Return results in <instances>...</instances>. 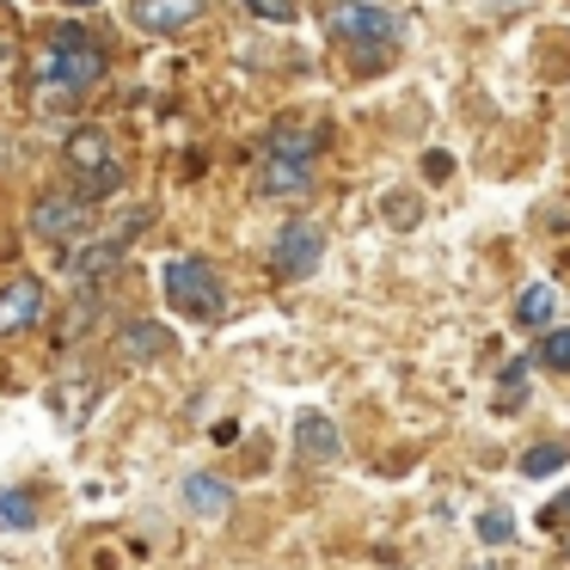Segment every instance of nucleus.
Instances as JSON below:
<instances>
[{
	"label": "nucleus",
	"instance_id": "obj_1",
	"mask_svg": "<svg viewBox=\"0 0 570 570\" xmlns=\"http://www.w3.org/2000/svg\"><path fill=\"white\" fill-rule=\"evenodd\" d=\"M38 80H43V92H62V99L99 87L105 80V43L92 38L87 26H56L50 43H43V56H38Z\"/></svg>",
	"mask_w": 570,
	"mask_h": 570
},
{
	"label": "nucleus",
	"instance_id": "obj_2",
	"mask_svg": "<svg viewBox=\"0 0 570 570\" xmlns=\"http://www.w3.org/2000/svg\"><path fill=\"white\" fill-rule=\"evenodd\" d=\"M313 154H320V129L313 124H295V117L276 124L264 154H258V190L264 197H295V190H307Z\"/></svg>",
	"mask_w": 570,
	"mask_h": 570
},
{
	"label": "nucleus",
	"instance_id": "obj_3",
	"mask_svg": "<svg viewBox=\"0 0 570 570\" xmlns=\"http://www.w3.org/2000/svg\"><path fill=\"white\" fill-rule=\"evenodd\" d=\"M325 26H332V38L350 50V62L362 56L368 68H386L399 50V38H405V26H399L386 7H368V0H337Z\"/></svg>",
	"mask_w": 570,
	"mask_h": 570
},
{
	"label": "nucleus",
	"instance_id": "obj_4",
	"mask_svg": "<svg viewBox=\"0 0 570 570\" xmlns=\"http://www.w3.org/2000/svg\"><path fill=\"white\" fill-rule=\"evenodd\" d=\"M160 288H166V301H173L185 320H215L222 313V276L209 271V258H166V271H160Z\"/></svg>",
	"mask_w": 570,
	"mask_h": 570
},
{
	"label": "nucleus",
	"instance_id": "obj_5",
	"mask_svg": "<svg viewBox=\"0 0 570 570\" xmlns=\"http://www.w3.org/2000/svg\"><path fill=\"white\" fill-rule=\"evenodd\" d=\"M68 166H75V178H80V197H111L117 185H124V166H117V148H111V136L105 129H75L68 136Z\"/></svg>",
	"mask_w": 570,
	"mask_h": 570
},
{
	"label": "nucleus",
	"instance_id": "obj_6",
	"mask_svg": "<svg viewBox=\"0 0 570 570\" xmlns=\"http://www.w3.org/2000/svg\"><path fill=\"white\" fill-rule=\"evenodd\" d=\"M31 227H38V239H50V246H80L92 227V203L87 197H38V209H31Z\"/></svg>",
	"mask_w": 570,
	"mask_h": 570
},
{
	"label": "nucleus",
	"instance_id": "obj_7",
	"mask_svg": "<svg viewBox=\"0 0 570 570\" xmlns=\"http://www.w3.org/2000/svg\"><path fill=\"white\" fill-rule=\"evenodd\" d=\"M320 258H325V234L313 222H288L283 234H276V276L283 283H301V276H313L320 271Z\"/></svg>",
	"mask_w": 570,
	"mask_h": 570
},
{
	"label": "nucleus",
	"instance_id": "obj_8",
	"mask_svg": "<svg viewBox=\"0 0 570 570\" xmlns=\"http://www.w3.org/2000/svg\"><path fill=\"white\" fill-rule=\"evenodd\" d=\"M43 320V283L38 276H13L0 288V337H26Z\"/></svg>",
	"mask_w": 570,
	"mask_h": 570
},
{
	"label": "nucleus",
	"instance_id": "obj_9",
	"mask_svg": "<svg viewBox=\"0 0 570 570\" xmlns=\"http://www.w3.org/2000/svg\"><path fill=\"white\" fill-rule=\"evenodd\" d=\"M197 19H203V0H136V26L141 31H160V38L190 31Z\"/></svg>",
	"mask_w": 570,
	"mask_h": 570
},
{
	"label": "nucleus",
	"instance_id": "obj_10",
	"mask_svg": "<svg viewBox=\"0 0 570 570\" xmlns=\"http://www.w3.org/2000/svg\"><path fill=\"white\" fill-rule=\"evenodd\" d=\"M295 442H301V454H313V460H337L344 435H337V423L325 417V411H301V417H295Z\"/></svg>",
	"mask_w": 570,
	"mask_h": 570
},
{
	"label": "nucleus",
	"instance_id": "obj_11",
	"mask_svg": "<svg viewBox=\"0 0 570 570\" xmlns=\"http://www.w3.org/2000/svg\"><path fill=\"white\" fill-rule=\"evenodd\" d=\"M515 320L533 325V332H552V320H558V288H552V283H528V288H521V301H515Z\"/></svg>",
	"mask_w": 570,
	"mask_h": 570
},
{
	"label": "nucleus",
	"instance_id": "obj_12",
	"mask_svg": "<svg viewBox=\"0 0 570 570\" xmlns=\"http://www.w3.org/2000/svg\"><path fill=\"white\" fill-rule=\"evenodd\" d=\"M227 497H234V491H227V479H209V472H190V479H185V503H190V515H227Z\"/></svg>",
	"mask_w": 570,
	"mask_h": 570
},
{
	"label": "nucleus",
	"instance_id": "obj_13",
	"mask_svg": "<svg viewBox=\"0 0 570 570\" xmlns=\"http://www.w3.org/2000/svg\"><path fill=\"white\" fill-rule=\"evenodd\" d=\"M124 350L129 356H166V350H173V332L154 325V320H136V325H124Z\"/></svg>",
	"mask_w": 570,
	"mask_h": 570
},
{
	"label": "nucleus",
	"instance_id": "obj_14",
	"mask_svg": "<svg viewBox=\"0 0 570 570\" xmlns=\"http://www.w3.org/2000/svg\"><path fill=\"white\" fill-rule=\"evenodd\" d=\"M528 405V362H509L503 368V381H497V411H521Z\"/></svg>",
	"mask_w": 570,
	"mask_h": 570
},
{
	"label": "nucleus",
	"instance_id": "obj_15",
	"mask_svg": "<svg viewBox=\"0 0 570 570\" xmlns=\"http://www.w3.org/2000/svg\"><path fill=\"white\" fill-rule=\"evenodd\" d=\"M564 460H570L564 442H540V448H528V454H521V472H528V479H552Z\"/></svg>",
	"mask_w": 570,
	"mask_h": 570
},
{
	"label": "nucleus",
	"instance_id": "obj_16",
	"mask_svg": "<svg viewBox=\"0 0 570 570\" xmlns=\"http://www.w3.org/2000/svg\"><path fill=\"white\" fill-rule=\"evenodd\" d=\"M31 521H38L31 491H0V528H31Z\"/></svg>",
	"mask_w": 570,
	"mask_h": 570
},
{
	"label": "nucleus",
	"instance_id": "obj_17",
	"mask_svg": "<svg viewBox=\"0 0 570 570\" xmlns=\"http://www.w3.org/2000/svg\"><path fill=\"white\" fill-rule=\"evenodd\" d=\"M540 362H546L552 374H564V368H570V332H546V337H540Z\"/></svg>",
	"mask_w": 570,
	"mask_h": 570
},
{
	"label": "nucleus",
	"instance_id": "obj_18",
	"mask_svg": "<svg viewBox=\"0 0 570 570\" xmlns=\"http://www.w3.org/2000/svg\"><path fill=\"white\" fill-rule=\"evenodd\" d=\"M246 13L271 19V26H288V19L301 13V7H295V0H246Z\"/></svg>",
	"mask_w": 570,
	"mask_h": 570
},
{
	"label": "nucleus",
	"instance_id": "obj_19",
	"mask_svg": "<svg viewBox=\"0 0 570 570\" xmlns=\"http://www.w3.org/2000/svg\"><path fill=\"white\" fill-rule=\"evenodd\" d=\"M479 533H484V540H491V546H503L509 533H515V521H509L503 509H484V515H479Z\"/></svg>",
	"mask_w": 570,
	"mask_h": 570
},
{
	"label": "nucleus",
	"instance_id": "obj_20",
	"mask_svg": "<svg viewBox=\"0 0 570 570\" xmlns=\"http://www.w3.org/2000/svg\"><path fill=\"white\" fill-rule=\"evenodd\" d=\"M13 62H19V31H13V26H0V87H7Z\"/></svg>",
	"mask_w": 570,
	"mask_h": 570
},
{
	"label": "nucleus",
	"instance_id": "obj_21",
	"mask_svg": "<svg viewBox=\"0 0 570 570\" xmlns=\"http://www.w3.org/2000/svg\"><path fill=\"white\" fill-rule=\"evenodd\" d=\"M75 7H92V0H75Z\"/></svg>",
	"mask_w": 570,
	"mask_h": 570
}]
</instances>
